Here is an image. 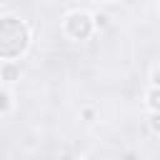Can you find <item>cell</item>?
<instances>
[{
	"label": "cell",
	"mask_w": 160,
	"mask_h": 160,
	"mask_svg": "<svg viewBox=\"0 0 160 160\" xmlns=\"http://www.w3.org/2000/svg\"><path fill=\"white\" fill-rule=\"evenodd\" d=\"M10 108H12V98H10V92L0 90V112H8Z\"/></svg>",
	"instance_id": "5b68a950"
},
{
	"label": "cell",
	"mask_w": 160,
	"mask_h": 160,
	"mask_svg": "<svg viewBox=\"0 0 160 160\" xmlns=\"http://www.w3.org/2000/svg\"><path fill=\"white\" fill-rule=\"evenodd\" d=\"M30 48V28L15 18L2 15L0 18V60H18Z\"/></svg>",
	"instance_id": "6da1fadb"
},
{
	"label": "cell",
	"mask_w": 160,
	"mask_h": 160,
	"mask_svg": "<svg viewBox=\"0 0 160 160\" xmlns=\"http://www.w3.org/2000/svg\"><path fill=\"white\" fill-rule=\"evenodd\" d=\"M95 2H115V0H95Z\"/></svg>",
	"instance_id": "8fae6325"
},
{
	"label": "cell",
	"mask_w": 160,
	"mask_h": 160,
	"mask_svg": "<svg viewBox=\"0 0 160 160\" xmlns=\"http://www.w3.org/2000/svg\"><path fill=\"white\" fill-rule=\"evenodd\" d=\"M92 20H95V28H105L108 25V15H100L98 12V15H92Z\"/></svg>",
	"instance_id": "ba28073f"
},
{
	"label": "cell",
	"mask_w": 160,
	"mask_h": 160,
	"mask_svg": "<svg viewBox=\"0 0 160 160\" xmlns=\"http://www.w3.org/2000/svg\"><path fill=\"white\" fill-rule=\"evenodd\" d=\"M150 82H152V88H160V65L152 68V72H150Z\"/></svg>",
	"instance_id": "52a82bcc"
},
{
	"label": "cell",
	"mask_w": 160,
	"mask_h": 160,
	"mask_svg": "<svg viewBox=\"0 0 160 160\" xmlns=\"http://www.w3.org/2000/svg\"><path fill=\"white\" fill-rule=\"evenodd\" d=\"M92 115H95L92 108H85V110H82V118H85V120H92Z\"/></svg>",
	"instance_id": "9c48e42d"
},
{
	"label": "cell",
	"mask_w": 160,
	"mask_h": 160,
	"mask_svg": "<svg viewBox=\"0 0 160 160\" xmlns=\"http://www.w3.org/2000/svg\"><path fill=\"white\" fill-rule=\"evenodd\" d=\"M82 160H102V158H92V155H88V158H82Z\"/></svg>",
	"instance_id": "30bf717a"
},
{
	"label": "cell",
	"mask_w": 160,
	"mask_h": 160,
	"mask_svg": "<svg viewBox=\"0 0 160 160\" xmlns=\"http://www.w3.org/2000/svg\"><path fill=\"white\" fill-rule=\"evenodd\" d=\"M0 80L5 82H18L20 80V65L15 60H2L0 62Z\"/></svg>",
	"instance_id": "3957f363"
},
{
	"label": "cell",
	"mask_w": 160,
	"mask_h": 160,
	"mask_svg": "<svg viewBox=\"0 0 160 160\" xmlns=\"http://www.w3.org/2000/svg\"><path fill=\"white\" fill-rule=\"evenodd\" d=\"M65 35L72 38V40H88L92 32H95V20L88 10H72L65 15Z\"/></svg>",
	"instance_id": "7a4b0ae2"
},
{
	"label": "cell",
	"mask_w": 160,
	"mask_h": 160,
	"mask_svg": "<svg viewBox=\"0 0 160 160\" xmlns=\"http://www.w3.org/2000/svg\"><path fill=\"white\" fill-rule=\"evenodd\" d=\"M148 125H150V130H152L155 135H160V112H150Z\"/></svg>",
	"instance_id": "8992f818"
},
{
	"label": "cell",
	"mask_w": 160,
	"mask_h": 160,
	"mask_svg": "<svg viewBox=\"0 0 160 160\" xmlns=\"http://www.w3.org/2000/svg\"><path fill=\"white\" fill-rule=\"evenodd\" d=\"M145 100H148L150 112H160V88H150L148 95H145Z\"/></svg>",
	"instance_id": "277c9868"
}]
</instances>
